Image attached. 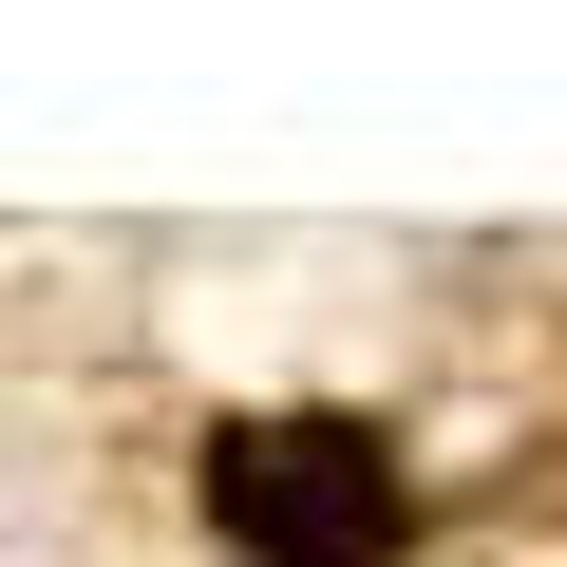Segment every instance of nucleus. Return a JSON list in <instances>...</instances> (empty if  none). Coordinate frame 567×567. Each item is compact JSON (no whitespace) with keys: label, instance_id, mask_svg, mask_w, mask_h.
I'll use <instances>...</instances> for the list:
<instances>
[{"label":"nucleus","instance_id":"1","mask_svg":"<svg viewBox=\"0 0 567 567\" xmlns=\"http://www.w3.org/2000/svg\"><path fill=\"white\" fill-rule=\"evenodd\" d=\"M208 511H227L246 567H379L416 492H398V454L360 416H227L208 435Z\"/></svg>","mask_w":567,"mask_h":567}]
</instances>
